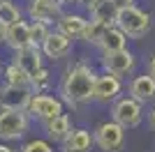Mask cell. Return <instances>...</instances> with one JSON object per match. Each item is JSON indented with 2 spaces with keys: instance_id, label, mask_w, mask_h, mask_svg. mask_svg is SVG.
<instances>
[{
  "instance_id": "obj_1",
  "label": "cell",
  "mask_w": 155,
  "mask_h": 152,
  "mask_svg": "<svg viewBox=\"0 0 155 152\" xmlns=\"http://www.w3.org/2000/svg\"><path fill=\"white\" fill-rule=\"evenodd\" d=\"M95 78L97 74L86 62H77L72 67H67L63 81H60V95H63L60 101H65L72 108H79L84 104H88V101H93Z\"/></svg>"
},
{
  "instance_id": "obj_2",
  "label": "cell",
  "mask_w": 155,
  "mask_h": 152,
  "mask_svg": "<svg viewBox=\"0 0 155 152\" xmlns=\"http://www.w3.org/2000/svg\"><path fill=\"white\" fill-rule=\"evenodd\" d=\"M114 25H116L127 39H139L150 30L153 16H150L148 12L139 9V7H127V9H118L116 23Z\"/></svg>"
},
{
  "instance_id": "obj_3",
  "label": "cell",
  "mask_w": 155,
  "mask_h": 152,
  "mask_svg": "<svg viewBox=\"0 0 155 152\" xmlns=\"http://www.w3.org/2000/svg\"><path fill=\"white\" fill-rule=\"evenodd\" d=\"M143 120V106L132 97H118L111 106V122H116L123 129H134Z\"/></svg>"
},
{
  "instance_id": "obj_4",
  "label": "cell",
  "mask_w": 155,
  "mask_h": 152,
  "mask_svg": "<svg viewBox=\"0 0 155 152\" xmlns=\"http://www.w3.org/2000/svg\"><path fill=\"white\" fill-rule=\"evenodd\" d=\"M30 129V118L26 111H0V143L19 141Z\"/></svg>"
},
{
  "instance_id": "obj_5",
  "label": "cell",
  "mask_w": 155,
  "mask_h": 152,
  "mask_svg": "<svg viewBox=\"0 0 155 152\" xmlns=\"http://www.w3.org/2000/svg\"><path fill=\"white\" fill-rule=\"evenodd\" d=\"M93 143L102 152H120L123 145H125V129L118 127L116 122H111V120H104L95 127Z\"/></svg>"
},
{
  "instance_id": "obj_6",
  "label": "cell",
  "mask_w": 155,
  "mask_h": 152,
  "mask_svg": "<svg viewBox=\"0 0 155 152\" xmlns=\"http://www.w3.org/2000/svg\"><path fill=\"white\" fill-rule=\"evenodd\" d=\"M28 118H37L42 122H49L53 118L63 115V101L53 95H32L26 108Z\"/></svg>"
},
{
  "instance_id": "obj_7",
  "label": "cell",
  "mask_w": 155,
  "mask_h": 152,
  "mask_svg": "<svg viewBox=\"0 0 155 152\" xmlns=\"http://www.w3.org/2000/svg\"><path fill=\"white\" fill-rule=\"evenodd\" d=\"M134 65H137V58L130 49L116 51V53H104L102 55L104 74H111V76H116V78H123V76L132 74Z\"/></svg>"
},
{
  "instance_id": "obj_8",
  "label": "cell",
  "mask_w": 155,
  "mask_h": 152,
  "mask_svg": "<svg viewBox=\"0 0 155 152\" xmlns=\"http://www.w3.org/2000/svg\"><path fill=\"white\" fill-rule=\"evenodd\" d=\"M120 92H123V78H116L111 74H97L93 85V101L109 104V101H116Z\"/></svg>"
},
{
  "instance_id": "obj_9",
  "label": "cell",
  "mask_w": 155,
  "mask_h": 152,
  "mask_svg": "<svg viewBox=\"0 0 155 152\" xmlns=\"http://www.w3.org/2000/svg\"><path fill=\"white\" fill-rule=\"evenodd\" d=\"M32 97L30 88H16V85H0V111H26Z\"/></svg>"
},
{
  "instance_id": "obj_10",
  "label": "cell",
  "mask_w": 155,
  "mask_h": 152,
  "mask_svg": "<svg viewBox=\"0 0 155 152\" xmlns=\"http://www.w3.org/2000/svg\"><path fill=\"white\" fill-rule=\"evenodd\" d=\"M12 62L16 65L19 69H23V71L32 78V76H35L42 67H44V55H42V51H39L37 46H26V49L14 51Z\"/></svg>"
},
{
  "instance_id": "obj_11",
  "label": "cell",
  "mask_w": 155,
  "mask_h": 152,
  "mask_svg": "<svg viewBox=\"0 0 155 152\" xmlns=\"http://www.w3.org/2000/svg\"><path fill=\"white\" fill-rule=\"evenodd\" d=\"M28 16H30V21H37V23H44L51 28L63 16V9L58 5H53L51 0H30L28 2Z\"/></svg>"
},
{
  "instance_id": "obj_12",
  "label": "cell",
  "mask_w": 155,
  "mask_h": 152,
  "mask_svg": "<svg viewBox=\"0 0 155 152\" xmlns=\"http://www.w3.org/2000/svg\"><path fill=\"white\" fill-rule=\"evenodd\" d=\"M72 46H74L72 39L60 35L58 30H51L49 37L44 39V44L39 46V51H42V55L49 58V60H60V58H67L72 53Z\"/></svg>"
},
{
  "instance_id": "obj_13",
  "label": "cell",
  "mask_w": 155,
  "mask_h": 152,
  "mask_svg": "<svg viewBox=\"0 0 155 152\" xmlns=\"http://www.w3.org/2000/svg\"><path fill=\"white\" fill-rule=\"evenodd\" d=\"M86 25H88V19H86L84 14H77V12H67L65 14L63 12V16L56 21V30L74 42V39H81Z\"/></svg>"
},
{
  "instance_id": "obj_14",
  "label": "cell",
  "mask_w": 155,
  "mask_h": 152,
  "mask_svg": "<svg viewBox=\"0 0 155 152\" xmlns=\"http://www.w3.org/2000/svg\"><path fill=\"white\" fill-rule=\"evenodd\" d=\"M130 97L139 104H150L155 101V81L148 74H139L130 81Z\"/></svg>"
},
{
  "instance_id": "obj_15",
  "label": "cell",
  "mask_w": 155,
  "mask_h": 152,
  "mask_svg": "<svg viewBox=\"0 0 155 152\" xmlns=\"http://www.w3.org/2000/svg\"><path fill=\"white\" fill-rule=\"evenodd\" d=\"M5 44L9 46L12 51L32 46L30 44V23L21 19V21H16V23L7 25V30H5Z\"/></svg>"
},
{
  "instance_id": "obj_16",
  "label": "cell",
  "mask_w": 155,
  "mask_h": 152,
  "mask_svg": "<svg viewBox=\"0 0 155 152\" xmlns=\"http://www.w3.org/2000/svg\"><path fill=\"white\" fill-rule=\"evenodd\" d=\"M93 131L88 129H72L63 141V152H91L93 150Z\"/></svg>"
},
{
  "instance_id": "obj_17",
  "label": "cell",
  "mask_w": 155,
  "mask_h": 152,
  "mask_svg": "<svg viewBox=\"0 0 155 152\" xmlns=\"http://www.w3.org/2000/svg\"><path fill=\"white\" fill-rule=\"evenodd\" d=\"M88 12H91V21H95V23H102V25H114L116 23L118 9L111 0H95V2L88 7Z\"/></svg>"
},
{
  "instance_id": "obj_18",
  "label": "cell",
  "mask_w": 155,
  "mask_h": 152,
  "mask_svg": "<svg viewBox=\"0 0 155 152\" xmlns=\"http://www.w3.org/2000/svg\"><path fill=\"white\" fill-rule=\"evenodd\" d=\"M44 129H46V136H49L51 141L63 143V141L70 136V131H72V120H70L67 113H63V115H58V118H53V120L44 122Z\"/></svg>"
},
{
  "instance_id": "obj_19",
  "label": "cell",
  "mask_w": 155,
  "mask_h": 152,
  "mask_svg": "<svg viewBox=\"0 0 155 152\" xmlns=\"http://www.w3.org/2000/svg\"><path fill=\"white\" fill-rule=\"evenodd\" d=\"M100 49H102L104 53H116V51H123V49H127V37L118 30L116 25H111V28H107V32H104L102 42H100Z\"/></svg>"
},
{
  "instance_id": "obj_20",
  "label": "cell",
  "mask_w": 155,
  "mask_h": 152,
  "mask_svg": "<svg viewBox=\"0 0 155 152\" xmlns=\"http://www.w3.org/2000/svg\"><path fill=\"white\" fill-rule=\"evenodd\" d=\"M2 78H5V85H16V88H30V76L23 69H19L14 62L5 65L2 67Z\"/></svg>"
},
{
  "instance_id": "obj_21",
  "label": "cell",
  "mask_w": 155,
  "mask_h": 152,
  "mask_svg": "<svg viewBox=\"0 0 155 152\" xmlns=\"http://www.w3.org/2000/svg\"><path fill=\"white\" fill-rule=\"evenodd\" d=\"M21 19H23V12H21V7L14 0H0V23L12 25Z\"/></svg>"
},
{
  "instance_id": "obj_22",
  "label": "cell",
  "mask_w": 155,
  "mask_h": 152,
  "mask_svg": "<svg viewBox=\"0 0 155 152\" xmlns=\"http://www.w3.org/2000/svg\"><path fill=\"white\" fill-rule=\"evenodd\" d=\"M107 28H111V25H102V23H95V21H88V25H86V30H84V35H81V39H84L86 44L100 46V42H102Z\"/></svg>"
},
{
  "instance_id": "obj_23",
  "label": "cell",
  "mask_w": 155,
  "mask_h": 152,
  "mask_svg": "<svg viewBox=\"0 0 155 152\" xmlns=\"http://www.w3.org/2000/svg\"><path fill=\"white\" fill-rule=\"evenodd\" d=\"M49 83H51V74H49V69H46V67H42V69H39L37 74L30 78V90H32V95H44V90L49 88Z\"/></svg>"
},
{
  "instance_id": "obj_24",
  "label": "cell",
  "mask_w": 155,
  "mask_h": 152,
  "mask_svg": "<svg viewBox=\"0 0 155 152\" xmlns=\"http://www.w3.org/2000/svg\"><path fill=\"white\" fill-rule=\"evenodd\" d=\"M49 32H51V28L44 23H37V21H30V44L32 46H42L44 44V39L49 37Z\"/></svg>"
},
{
  "instance_id": "obj_25",
  "label": "cell",
  "mask_w": 155,
  "mask_h": 152,
  "mask_svg": "<svg viewBox=\"0 0 155 152\" xmlns=\"http://www.w3.org/2000/svg\"><path fill=\"white\" fill-rule=\"evenodd\" d=\"M19 152H56V150H53V145L49 143V141L32 138V141H28V143H23Z\"/></svg>"
},
{
  "instance_id": "obj_26",
  "label": "cell",
  "mask_w": 155,
  "mask_h": 152,
  "mask_svg": "<svg viewBox=\"0 0 155 152\" xmlns=\"http://www.w3.org/2000/svg\"><path fill=\"white\" fill-rule=\"evenodd\" d=\"M116 9H127V7H134V0H111Z\"/></svg>"
},
{
  "instance_id": "obj_27",
  "label": "cell",
  "mask_w": 155,
  "mask_h": 152,
  "mask_svg": "<svg viewBox=\"0 0 155 152\" xmlns=\"http://www.w3.org/2000/svg\"><path fill=\"white\" fill-rule=\"evenodd\" d=\"M53 5H58L60 9H63L65 5H79V0H51Z\"/></svg>"
},
{
  "instance_id": "obj_28",
  "label": "cell",
  "mask_w": 155,
  "mask_h": 152,
  "mask_svg": "<svg viewBox=\"0 0 155 152\" xmlns=\"http://www.w3.org/2000/svg\"><path fill=\"white\" fill-rule=\"evenodd\" d=\"M148 76H150V78L155 81V55L150 58V62H148Z\"/></svg>"
},
{
  "instance_id": "obj_29",
  "label": "cell",
  "mask_w": 155,
  "mask_h": 152,
  "mask_svg": "<svg viewBox=\"0 0 155 152\" xmlns=\"http://www.w3.org/2000/svg\"><path fill=\"white\" fill-rule=\"evenodd\" d=\"M148 125H150V127L155 129V106H153V108L148 111Z\"/></svg>"
},
{
  "instance_id": "obj_30",
  "label": "cell",
  "mask_w": 155,
  "mask_h": 152,
  "mask_svg": "<svg viewBox=\"0 0 155 152\" xmlns=\"http://www.w3.org/2000/svg\"><path fill=\"white\" fill-rule=\"evenodd\" d=\"M5 30H7V25L0 23V44H5Z\"/></svg>"
},
{
  "instance_id": "obj_31",
  "label": "cell",
  "mask_w": 155,
  "mask_h": 152,
  "mask_svg": "<svg viewBox=\"0 0 155 152\" xmlns=\"http://www.w3.org/2000/svg\"><path fill=\"white\" fill-rule=\"evenodd\" d=\"M0 152H16L14 147H9L7 143H0Z\"/></svg>"
},
{
  "instance_id": "obj_32",
  "label": "cell",
  "mask_w": 155,
  "mask_h": 152,
  "mask_svg": "<svg viewBox=\"0 0 155 152\" xmlns=\"http://www.w3.org/2000/svg\"><path fill=\"white\" fill-rule=\"evenodd\" d=\"M93 2H95V0H79V5H81V7H91Z\"/></svg>"
},
{
  "instance_id": "obj_33",
  "label": "cell",
  "mask_w": 155,
  "mask_h": 152,
  "mask_svg": "<svg viewBox=\"0 0 155 152\" xmlns=\"http://www.w3.org/2000/svg\"><path fill=\"white\" fill-rule=\"evenodd\" d=\"M0 69H2V62H0Z\"/></svg>"
}]
</instances>
